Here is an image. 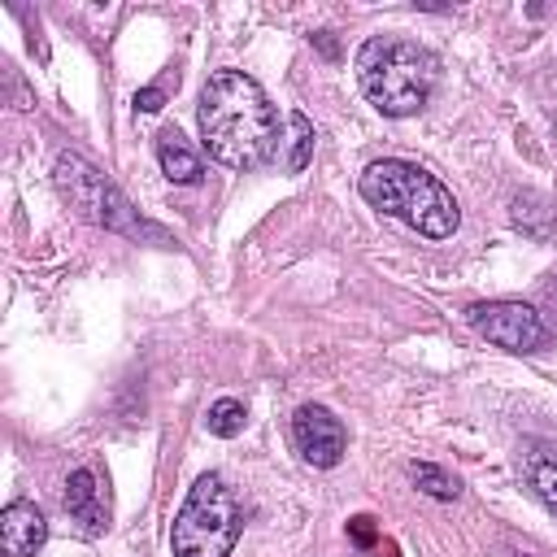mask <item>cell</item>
I'll list each match as a JSON object with an SVG mask.
<instances>
[{
    "mask_svg": "<svg viewBox=\"0 0 557 557\" xmlns=\"http://www.w3.org/2000/svg\"><path fill=\"white\" fill-rule=\"evenodd\" d=\"M200 139L218 165L231 170H257L278 152V113L261 83L244 70H218L209 74L200 91Z\"/></svg>",
    "mask_w": 557,
    "mask_h": 557,
    "instance_id": "1",
    "label": "cell"
},
{
    "mask_svg": "<svg viewBox=\"0 0 557 557\" xmlns=\"http://www.w3.org/2000/svg\"><path fill=\"white\" fill-rule=\"evenodd\" d=\"M357 83L383 117H409V113L426 109V100L440 83V61L413 39L374 35L357 52Z\"/></svg>",
    "mask_w": 557,
    "mask_h": 557,
    "instance_id": "2",
    "label": "cell"
},
{
    "mask_svg": "<svg viewBox=\"0 0 557 557\" xmlns=\"http://www.w3.org/2000/svg\"><path fill=\"white\" fill-rule=\"evenodd\" d=\"M357 187H361L366 205H374L379 213L413 226L426 239H448L461 222L453 191L413 161H396V157L374 161V165H366Z\"/></svg>",
    "mask_w": 557,
    "mask_h": 557,
    "instance_id": "3",
    "label": "cell"
},
{
    "mask_svg": "<svg viewBox=\"0 0 557 557\" xmlns=\"http://www.w3.org/2000/svg\"><path fill=\"white\" fill-rule=\"evenodd\" d=\"M244 531V509L222 474H200L174 513L170 548L174 557H231Z\"/></svg>",
    "mask_w": 557,
    "mask_h": 557,
    "instance_id": "4",
    "label": "cell"
},
{
    "mask_svg": "<svg viewBox=\"0 0 557 557\" xmlns=\"http://www.w3.org/2000/svg\"><path fill=\"white\" fill-rule=\"evenodd\" d=\"M52 178H57L61 196H65L87 222H96V226H104V231H117V235H157L148 222L135 218V209H131V200L117 191V183H113L104 170H96L87 157L61 152L57 165H52Z\"/></svg>",
    "mask_w": 557,
    "mask_h": 557,
    "instance_id": "5",
    "label": "cell"
},
{
    "mask_svg": "<svg viewBox=\"0 0 557 557\" xmlns=\"http://www.w3.org/2000/svg\"><path fill=\"white\" fill-rule=\"evenodd\" d=\"M466 322L496 348L509 352H535L548 339V326L540 322V313L522 300H479L466 309Z\"/></svg>",
    "mask_w": 557,
    "mask_h": 557,
    "instance_id": "6",
    "label": "cell"
},
{
    "mask_svg": "<svg viewBox=\"0 0 557 557\" xmlns=\"http://www.w3.org/2000/svg\"><path fill=\"white\" fill-rule=\"evenodd\" d=\"M292 444H296V453H300L309 466L331 470V466H339L344 453H348V431H344V422H339L326 405H300V409L292 413Z\"/></svg>",
    "mask_w": 557,
    "mask_h": 557,
    "instance_id": "7",
    "label": "cell"
},
{
    "mask_svg": "<svg viewBox=\"0 0 557 557\" xmlns=\"http://www.w3.org/2000/svg\"><path fill=\"white\" fill-rule=\"evenodd\" d=\"M65 513L87 531V535H100L109 527V492L100 483V474L91 466H78L70 479H65V496H61Z\"/></svg>",
    "mask_w": 557,
    "mask_h": 557,
    "instance_id": "8",
    "label": "cell"
},
{
    "mask_svg": "<svg viewBox=\"0 0 557 557\" xmlns=\"http://www.w3.org/2000/svg\"><path fill=\"white\" fill-rule=\"evenodd\" d=\"M48 540V518L30 500H9L0 513V548L4 557H35Z\"/></svg>",
    "mask_w": 557,
    "mask_h": 557,
    "instance_id": "9",
    "label": "cell"
},
{
    "mask_svg": "<svg viewBox=\"0 0 557 557\" xmlns=\"http://www.w3.org/2000/svg\"><path fill=\"white\" fill-rule=\"evenodd\" d=\"M157 161H161V174H165L170 183H178V187H191V183H200V174H205L196 148H191L174 126L157 135Z\"/></svg>",
    "mask_w": 557,
    "mask_h": 557,
    "instance_id": "10",
    "label": "cell"
},
{
    "mask_svg": "<svg viewBox=\"0 0 557 557\" xmlns=\"http://www.w3.org/2000/svg\"><path fill=\"white\" fill-rule=\"evenodd\" d=\"M522 470H527V483L535 487L540 505L557 518V448H548V444H531L527 457H522Z\"/></svg>",
    "mask_w": 557,
    "mask_h": 557,
    "instance_id": "11",
    "label": "cell"
},
{
    "mask_svg": "<svg viewBox=\"0 0 557 557\" xmlns=\"http://www.w3.org/2000/svg\"><path fill=\"white\" fill-rule=\"evenodd\" d=\"M409 479H413L418 492H426L431 500H457V496H461V483H457L444 466H435V461H409Z\"/></svg>",
    "mask_w": 557,
    "mask_h": 557,
    "instance_id": "12",
    "label": "cell"
},
{
    "mask_svg": "<svg viewBox=\"0 0 557 557\" xmlns=\"http://www.w3.org/2000/svg\"><path fill=\"white\" fill-rule=\"evenodd\" d=\"M313 161V122L305 113H292L287 117V174H300L305 165Z\"/></svg>",
    "mask_w": 557,
    "mask_h": 557,
    "instance_id": "13",
    "label": "cell"
},
{
    "mask_svg": "<svg viewBox=\"0 0 557 557\" xmlns=\"http://www.w3.org/2000/svg\"><path fill=\"white\" fill-rule=\"evenodd\" d=\"M244 418H248L244 400H235V396H222V400H213V405H209V418H205V426H209V435H218V440H231V435H239V431H244Z\"/></svg>",
    "mask_w": 557,
    "mask_h": 557,
    "instance_id": "14",
    "label": "cell"
},
{
    "mask_svg": "<svg viewBox=\"0 0 557 557\" xmlns=\"http://www.w3.org/2000/svg\"><path fill=\"white\" fill-rule=\"evenodd\" d=\"M348 540H352L357 548H374V544H379V527H374V518H370V513L348 518Z\"/></svg>",
    "mask_w": 557,
    "mask_h": 557,
    "instance_id": "15",
    "label": "cell"
},
{
    "mask_svg": "<svg viewBox=\"0 0 557 557\" xmlns=\"http://www.w3.org/2000/svg\"><path fill=\"white\" fill-rule=\"evenodd\" d=\"M161 104H165V87H144V91H135V109L157 113Z\"/></svg>",
    "mask_w": 557,
    "mask_h": 557,
    "instance_id": "16",
    "label": "cell"
}]
</instances>
